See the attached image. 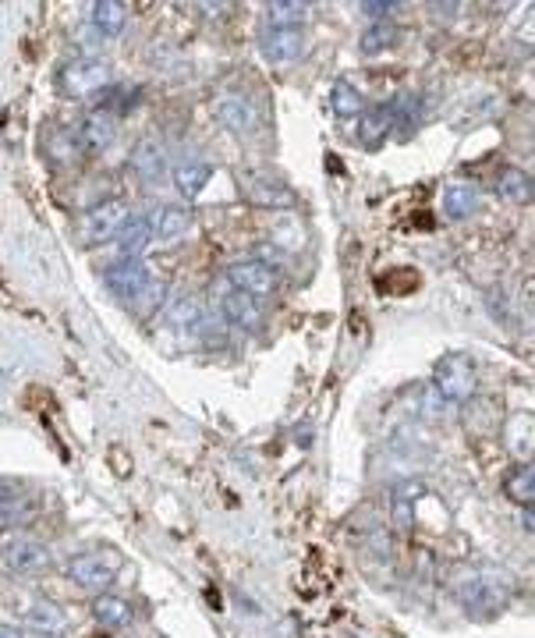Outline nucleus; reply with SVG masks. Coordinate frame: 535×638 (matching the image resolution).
Wrapping results in <instances>:
<instances>
[{
	"label": "nucleus",
	"instance_id": "nucleus-14",
	"mask_svg": "<svg viewBox=\"0 0 535 638\" xmlns=\"http://www.w3.org/2000/svg\"><path fill=\"white\" fill-rule=\"evenodd\" d=\"M245 199H249L252 206H263V210H291V206H295V192H291V188L266 178L249 181V185H245Z\"/></svg>",
	"mask_w": 535,
	"mask_h": 638
},
{
	"label": "nucleus",
	"instance_id": "nucleus-29",
	"mask_svg": "<svg viewBox=\"0 0 535 638\" xmlns=\"http://www.w3.org/2000/svg\"><path fill=\"white\" fill-rule=\"evenodd\" d=\"M330 100H334V110L341 117H355V114H362V107H365L362 93H358L351 82H344V78L334 82V96H330Z\"/></svg>",
	"mask_w": 535,
	"mask_h": 638
},
{
	"label": "nucleus",
	"instance_id": "nucleus-25",
	"mask_svg": "<svg viewBox=\"0 0 535 638\" xmlns=\"http://www.w3.org/2000/svg\"><path fill=\"white\" fill-rule=\"evenodd\" d=\"M309 4H302V0H270L266 4V15H270L273 29H291V25H298L305 15H309Z\"/></svg>",
	"mask_w": 535,
	"mask_h": 638
},
{
	"label": "nucleus",
	"instance_id": "nucleus-16",
	"mask_svg": "<svg viewBox=\"0 0 535 638\" xmlns=\"http://www.w3.org/2000/svg\"><path fill=\"white\" fill-rule=\"evenodd\" d=\"M25 621H29V631H36L43 638H57L68 631V617H64V610L57 603H29Z\"/></svg>",
	"mask_w": 535,
	"mask_h": 638
},
{
	"label": "nucleus",
	"instance_id": "nucleus-13",
	"mask_svg": "<svg viewBox=\"0 0 535 638\" xmlns=\"http://www.w3.org/2000/svg\"><path fill=\"white\" fill-rule=\"evenodd\" d=\"M128 164H132V171L139 174L142 181H156L167 174V149H163L160 139H142L135 142Z\"/></svg>",
	"mask_w": 535,
	"mask_h": 638
},
{
	"label": "nucleus",
	"instance_id": "nucleus-28",
	"mask_svg": "<svg viewBox=\"0 0 535 638\" xmlns=\"http://www.w3.org/2000/svg\"><path fill=\"white\" fill-rule=\"evenodd\" d=\"M167 319H171V327H178V330H199V323H202L199 298H178V302L171 305V312H167Z\"/></svg>",
	"mask_w": 535,
	"mask_h": 638
},
{
	"label": "nucleus",
	"instance_id": "nucleus-9",
	"mask_svg": "<svg viewBox=\"0 0 535 638\" xmlns=\"http://www.w3.org/2000/svg\"><path fill=\"white\" fill-rule=\"evenodd\" d=\"M309 47V36H305L302 25H291V29H270L263 36V54L270 64H295L305 57Z\"/></svg>",
	"mask_w": 535,
	"mask_h": 638
},
{
	"label": "nucleus",
	"instance_id": "nucleus-20",
	"mask_svg": "<svg viewBox=\"0 0 535 638\" xmlns=\"http://www.w3.org/2000/svg\"><path fill=\"white\" fill-rule=\"evenodd\" d=\"M210 178H213V167L210 164H199V160L174 167V188H178L185 199H199L202 188L210 185Z\"/></svg>",
	"mask_w": 535,
	"mask_h": 638
},
{
	"label": "nucleus",
	"instance_id": "nucleus-7",
	"mask_svg": "<svg viewBox=\"0 0 535 638\" xmlns=\"http://www.w3.org/2000/svg\"><path fill=\"white\" fill-rule=\"evenodd\" d=\"M0 564L11 575H43L54 564V553H50L47 543H36V539H15L11 546H4Z\"/></svg>",
	"mask_w": 535,
	"mask_h": 638
},
{
	"label": "nucleus",
	"instance_id": "nucleus-26",
	"mask_svg": "<svg viewBox=\"0 0 535 638\" xmlns=\"http://www.w3.org/2000/svg\"><path fill=\"white\" fill-rule=\"evenodd\" d=\"M507 497L514 500L518 507H532L535 500V472L532 465H521L507 475Z\"/></svg>",
	"mask_w": 535,
	"mask_h": 638
},
{
	"label": "nucleus",
	"instance_id": "nucleus-23",
	"mask_svg": "<svg viewBox=\"0 0 535 638\" xmlns=\"http://www.w3.org/2000/svg\"><path fill=\"white\" fill-rule=\"evenodd\" d=\"M394 121H397V117H394V100L383 103V107H376V110H369V114H365V121H362V142H365V146H380V142L394 132Z\"/></svg>",
	"mask_w": 535,
	"mask_h": 638
},
{
	"label": "nucleus",
	"instance_id": "nucleus-10",
	"mask_svg": "<svg viewBox=\"0 0 535 638\" xmlns=\"http://www.w3.org/2000/svg\"><path fill=\"white\" fill-rule=\"evenodd\" d=\"M149 281H153V277H149V270H146V263H142V259H121V263L110 266L107 277H103L107 291L121 298V302H132V298L139 295Z\"/></svg>",
	"mask_w": 535,
	"mask_h": 638
},
{
	"label": "nucleus",
	"instance_id": "nucleus-22",
	"mask_svg": "<svg viewBox=\"0 0 535 638\" xmlns=\"http://www.w3.org/2000/svg\"><path fill=\"white\" fill-rule=\"evenodd\" d=\"M497 192H500V199H507V203L525 206V203H532V178H528L521 167H504L497 178Z\"/></svg>",
	"mask_w": 535,
	"mask_h": 638
},
{
	"label": "nucleus",
	"instance_id": "nucleus-30",
	"mask_svg": "<svg viewBox=\"0 0 535 638\" xmlns=\"http://www.w3.org/2000/svg\"><path fill=\"white\" fill-rule=\"evenodd\" d=\"M401 11V4H394V0H365L362 4V15L376 18V22H387V15H397Z\"/></svg>",
	"mask_w": 535,
	"mask_h": 638
},
{
	"label": "nucleus",
	"instance_id": "nucleus-1",
	"mask_svg": "<svg viewBox=\"0 0 535 638\" xmlns=\"http://www.w3.org/2000/svg\"><path fill=\"white\" fill-rule=\"evenodd\" d=\"M514 596V578L500 575V571H486V575H472L461 582L458 603L472 617H497L500 610L511 603Z\"/></svg>",
	"mask_w": 535,
	"mask_h": 638
},
{
	"label": "nucleus",
	"instance_id": "nucleus-15",
	"mask_svg": "<svg viewBox=\"0 0 535 638\" xmlns=\"http://www.w3.org/2000/svg\"><path fill=\"white\" fill-rule=\"evenodd\" d=\"M153 242V220L149 217H128V224L117 234V249L121 259H142V252Z\"/></svg>",
	"mask_w": 535,
	"mask_h": 638
},
{
	"label": "nucleus",
	"instance_id": "nucleus-19",
	"mask_svg": "<svg viewBox=\"0 0 535 638\" xmlns=\"http://www.w3.org/2000/svg\"><path fill=\"white\" fill-rule=\"evenodd\" d=\"M93 617L103 628H125V624H132V603L121 600V596H110V592H100L93 600Z\"/></svg>",
	"mask_w": 535,
	"mask_h": 638
},
{
	"label": "nucleus",
	"instance_id": "nucleus-8",
	"mask_svg": "<svg viewBox=\"0 0 535 638\" xmlns=\"http://www.w3.org/2000/svg\"><path fill=\"white\" fill-rule=\"evenodd\" d=\"M114 135H117V117H114V110L96 107V110H89L86 121L78 125L75 142H78V149H82V153H103V149H107L110 142H114Z\"/></svg>",
	"mask_w": 535,
	"mask_h": 638
},
{
	"label": "nucleus",
	"instance_id": "nucleus-12",
	"mask_svg": "<svg viewBox=\"0 0 535 638\" xmlns=\"http://www.w3.org/2000/svg\"><path fill=\"white\" fill-rule=\"evenodd\" d=\"M220 312L227 316V323H234L238 330H249V334H256V330H263L266 316H263V305H259V298L252 295H241V291H227L224 298H220Z\"/></svg>",
	"mask_w": 535,
	"mask_h": 638
},
{
	"label": "nucleus",
	"instance_id": "nucleus-31",
	"mask_svg": "<svg viewBox=\"0 0 535 638\" xmlns=\"http://www.w3.org/2000/svg\"><path fill=\"white\" fill-rule=\"evenodd\" d=\"M0 638H25L22 628H15V624H0Z\"/></svg>",
	"mask_w": 535,
	"mask_h": 638
},
{
	"label": "nucleus",
	"instance_id": "nucleus-27",
	"mask_svg": "<svg viewBox=\"0 0 535 638\" xmlns=\"http://www.w3.org/2000/svg\"><path fill=\"white\" fill-rule=\"evenodd\" d=\"M163 302H167V284L149 281L146 288L132 298V309H135V316H139V319H149V316H156V312L163 309Z\"/></svg>",
	"mask_w": 535,
	"mask_h": 638
},
{
	"label": "nucleus",
	"instance_id": "nucleus-21",
	"mask_svg": "<svg viewBox=\"0 0 535 638\" xmlns=\"http://www.w3.org/2000/svg\"><path fill=\"white\" fill-rule=\"evenodd\" d=\"M482 195L479 188L472 185H450L447 192H443V213H447L450 220H465L472 217L475 210H479Z\"/></svg>",
	"mask_w": 535,
	"mask_h": 638
},
{
	"label": "nucleus",
	"instance_id": "nucleus-2",
	"mask_svg": "<svg viewBox=\"0 0 535 638\" xmlns=\"http://www.w3.org/2000/svg\"><path fill=\"white\" fill-rule=\"evenodd\" d=\"M433 387L440 394V401L447 405H465L472 401L475 390H479V369L468 355L454 351V355H443L436 362V373H433Z\"/></svg>",
	"mask_w": 535,
	"mask_h": 638
},
{
	"label": "nucleus",
	"instance_id": "nucleus-17",
	"mask_svg": "<svg viewBox=\"0 0 535 638\" xmlns=\"http://www.w3.org/2000/svg\"><path fill=\"white\" fill-rule=\"evenodd\" d=\"M153 220V238H163V242H181L192 227V213L185 206H160Z\"/></svg>",
	"mask_w": 535,
	"mask_h": 638
},
{
	"label": "nucleus",
	"instance_id": "nucleus-24",
	"mask_svg": "<svg viewBox=\"0 0 535 638\" xmlns=\"http://www.w3.org/2000/svg\"><path fill=\"white\" fill-rule=\"evenodd\" d=\"M397 39H401V29L394 22H373L369 29L362 32V54H383V50L397 47Z\"/></svg>",
	"mask_w": 535,
	"mask_h": 638
},
{
	"label": "nucleus",
	"instance_id": "nucleus-6",
	"mask_svg": "<svg viewBox=\"0 0 535 638\" xmlns=\"http://www.w3.org/2000/svg\"><path fill=\"white\" fill-rule=\"evenodd\" d=\"M227 284L241 295H252V298H266L277 291V270L259 259H241V263L227 266Z\"/></svg>",
	"mask_w": 535,
	"mask_h": 638
},
{
	"label": "nucleus",
	"instance_id": "nucleus-4",
	"mask_svg": "<svg viewBox=\"0 0 535 638\" xmlns=\"http://www.w3.org/2000/svg\"><path fill=\"white\" fill-rule=\"evenodd\" d=\"M121 571V557L114 550H93V553H75L68 561V578L86 592H103Z\"/></svg>",
	"mask_w": 535,
	"mask_h": 638
},
{
	"label": "nucleus",
	"instance_id": "nucleus-5",
	"mask_svg": "<svg viewBox=\"0 0 535 638\" xmlns=\"http://www.w3.org/2000/svg\"><path fill=\"white\" fill-rule=\"evenodd\" d=\"M125 224H128V206L117 203V199H107V203L86 210V217H82V242H86L89 249H96V245L117 238Z\"/></svg>",
	"mask_w": 535,
	"mask_h": 638
},
{
	"label": "nucleus",
	"instance_id": "nucleus-11",
	"mask_svg": "<svg viewBox=\"0 0 535 638\" xmlns=\"http://www.w3.org/2000/svg\"><path fill=\"white\" fill-rule=\"evenodd\" d=\"M213 114H217L220 125H224L227 132H234V135H252V132H256V110H252V103L245 100V96H238V93L217 96V103H213Z\"/></svg>",
	"mask_w": 535,
	"mask_h": 638
},
{
	"label": "nucleus",
	"instance_id": "nucleus-18",
	"mask_svg": "<svg viewBox=\"0 0 535 638\" xmlns=\"http://www.w3.org/2000/svg\"><path fill=\"white\" fill-rule=\"evenodd\" d=\"M89 25H93L103 39L121 36L125 25H128V8L121 4V0H100V4H93V18H89Z\"/></svg>",
	"mask_w": 535,
	"mask_h": 638
},
{
	"label": "nucleus",
	"instance_id": "nucleus-3",
	"mask_svg": "<svg viewBox=\"0 0 535 638\" xmlns=\"http://www.w3.org/2000/svg\"><path fill=\"white\" fill-rule=\"evenodd\" d=\"M110 78H114V71H110L107 61H100V57H78L68 68H61L57 89H61V96H68V100H86V96L107 89Z\"/></svg>",
	"mask_w": 535,
	"mask_h": 638
}]
</instances>
